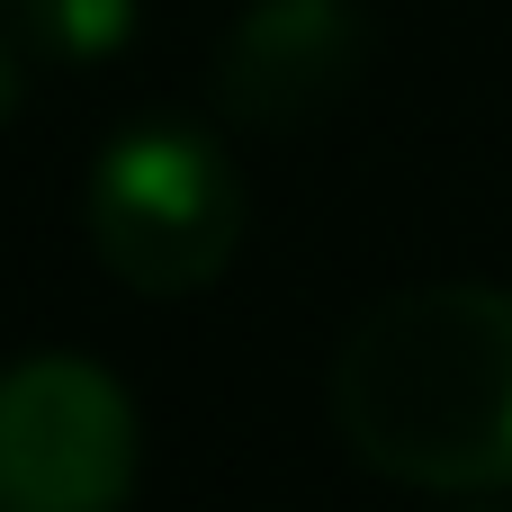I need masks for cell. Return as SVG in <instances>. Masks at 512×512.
<instances>
[{"mask_svg": "<svg viewBox=\"0 0 512 512\" xmlns=\"http://www.w3.org/2000/svg\"><path fill=\"white\" fill-rule=\"evenodd\" d=\"M27 99V45H18V27H0V117Z\"/></svg>", "mask_w": 512, "mask_h": 512, "instance_id": "cell-6", "label": "cell"}, {"mask_svg": "<svg viewBox=\"0 0 512 512\" xmlns=\"http://www.w3.org/2000/svg\"><path fill=\"white\" fill-rule=\"evenodd\" d=\"M81 234L135 297H198L243 252V171L198 117H135L81 180Z\"/></svg>", "mask_w": 512, "mask_h": 512, "instance_id": "cell-2", "label": "cell"}, {"mask_svg": "<svg viewBox=\"0 0 512 512\" xmlns=\"http://www.w3.org/2000/svg\"><path fill=\"white\" fill-rule=\"evenodd\" d=\"M144 477V423L117 369L81 351H27L0 369V512H126Z\"/></svg>", "mask_w": 512, "mask_h": 512, "instance_id": "cell-3", "label": "cell"}, {"mask_svg": "<svg viewBox=\"0 0 512 512\" xmlns=\"http://www.w3.org/2000/svg\"><path fill=\"white\" fill-rule=\"evenodd\" d=\"M18 18V45L36 63H72V72H99L135 45L144 27V0H9Z\"/></svg>", "mask_w": 512, "mask_h": 512, "instance_id": "cell-5", "label": "cell"}, {"mask_svg": "<svg viewBox=\"0 0 512 512\" xmlns=\"http://www.w3.org/2000/svg\"><path fill=\"white\" fill-rule=\"evenodd\" d=\"M360 72H369L360 0H252L216 45V117L243 135H297Z\"/></svg>", "mask_w": 512, "mask_h": 512, "instance_id": "cell-4", "label": "cell"}, {"mask_svg": "<svg viewBox=\"0 0 512 512\" xmlns=\"http://www.w3.org/2000/svg\"><path fill=\"white\" fill-rule=\"evenodd\" d=\"M459 512H504V504H459Z\"/></svg>", "mask_w": 512, "mask_h": 512, "instance_id": "cell-7", "label": "cell"}, {"mask_svg": "<svg viewBox=\"0 0 512 512\" xmlns=\"http://www.w3.org/2000/svg\"><path fill=\"white\" fill-rule=\"evenodd\" d=\"M333 432L423 495L512 486V288L432 279L378 297L333 351Z\"/></svg>", "mask_w": 512, "mask_h": 512, "instance_id": "cell-1", "label": "cell"}]
</instances>
